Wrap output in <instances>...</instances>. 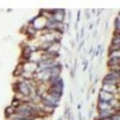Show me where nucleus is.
Returning a JSON list of instances; mask_svg holds the SVG:
<instances>
[{
  "label": "nucleus",
  "instance_id": "0eeeda50",
  "mask_svg": "<svg viewBox=\"0 0 120 120\" xmlns=\"http://www.w3.org/2000/svg\"><path fill=\"white\" fill-rule=\"evenodd\" d=\"M107 65H108V67H112V66H116V65H120V58L108 59V61H107Z\"/></svg>",
  "mask_w": 120,
  "mask_h": 120
},
{
  "label": "nucleus",
  "instance_id": "6e6552de",
  "mask_svg": "<svg viewBox=\"0 0 120 120\" xmlns=\"http://www.w3.org/2000/svg\"><path fill=\"white\" fill-rule=\"evenodd\" d=\"M112 45H116V46H120V34H114L113 35V38H112Z\"/></svg>",
  "mask_w": 120,
  "mask_h": 120
},
{
  "label": "nucleus",
  "instance_id": "f257e3e1",
  "mask_svg": "<svg viewBox=\"0 0 120 120\" xmlns=\"http://www.w3.org/2000/svg\"><path fill=\"white\" fill-rule=\"evenodd\" d=\"M19 67H21L22 72H26V73L35 75L38 71V65L35 64V63H31V61H28V60L25 63H23L22 65H19Z\"/></svg>",
  "mask_w": 120,
  "mask_h": 120
},
{
  "label": "nucleus",
  "instance_id": "9b49d317",
  "mask_svg": "<svg viewBox=\"0 0 120 120\" xmlns=\"http://www.w3.org/2000/svg\"><path fill=\"white\" fill-rule=\"evenodd\" d=\"M113 51H120V46L111 45V47H109V52H113Z\"/></svg>",
  "mask_w": 120,
  "mask_h": 120
},
{
  "label": "nucleus",
  "instance_id": "20e7f679",
  "mask_svg": "<svg viewBox=\"0 0 120 120\" xmlns=\"http://www.w3.org/2000/svg\"><path fill=\"white\" fill-rule=\"evenodd\" d=\"M102 91L108 94H118L119 93V85H111V84H103L102 85Z\"/></svg>",
  "mask_w": 120,
  "mask_h": 120
},
{
  "label": "nucleus",
  "instance_id": "ddd939ff",
  "mask_svg": "<svg viewBox=\"0 0 120 120\" xmlns=\"http://www.w3.org/2000/svg\"><path fill=\"white\" fill-rule=\"evenodd\" d=\"M101 120H111V119H109V118H107V119H101Z\"/></svg>",
  "mask_w": 120,
  "mask_h": 120
},
{
  "label": "nucleus",
  "instance_id": "9d476101",
  "mask_svg": "<svg viewBox=\"0 0 120 120\" xmlns=\"http://www.w3.org/2000/svg\"><path fill=\"white\" fill-rule=\"evenodd\" d=\"M114 29H115V33L120 34V25H119V16L115 17V21H114Z\"/></svg>",
  "mask_w": 120,
  "mask_h": 120
},
{
  "label": "nucleus",
  "instance_id": "1a4fd4ad",
  "mask_svg": "<svg viewBox=\"0 0 120 120\" xmlns=\"http://www.w3.org/2000/svg\"><path fill=\"white\" fill-rule=\"evenodd\" d=\"M114 58H120V51H113V52H109L108 59H114Z\"/></svg>",
  "mask_w": 120,
  "mask_h": 120
},
{
  "label": "nucleus",
  "instance_id": "7ed1b4c3",
  "mask_svg": "<svg viewBox=\"0 0 120 120\" xmlns=\"http://www.w3.org/2000/svg\"><path fill=\"white\" fill-rule=\"evenodd\" d=\"M105 81H112V82H115L119 84V81H120V72H113V71H109L106 76H105Z\"/></svg>",
  "mask_w": 120,
  "mask_h": 120
},
{
  "label": "nucleus",
  "instance_id": "39448f33",
  "mask_svg": "<svg viewBox=\"0 0 120 120\" xmlns=\"http://www.w3.org/2000/svg\"><path fill=\"white\" fill-rule=\"evenodd\" d=\"M113 98V95L112 94H108V93H105V91H100L98 94V101H102V102H109Z\"/></svg>",
  "mask_w": 120,
  "mask_h": 120
},
{
  "label": "nucleus",
  "instance_id": "f03ea898",
  "mask_svg": "<svg viewBox=\"0 0 120 120\" xmlns=\"http://www.w3.org/2000/svg\"><path fill=\"white\" fill-rule=\"evenodd\" d=\"M31 24L37 31H42V30H45L46 29V24H47V19L43 17V16H38V17H36L34 21L30 23Z\"/></svg>",
  "mask_w": 120,
  "mask_h": 120
},
{
  "label": "nucleus",
  "instance_id": "423d86ee",
  "mask_svg": "<svg viewBox=\"0 0 120 120\" xmlns=\"http://www.w3.org/2000/svg\"><path fill=\"white\" fill-rule=\"evenodd\" d=\"M112 109L111 105L108 102H102V101H98L97 102V112H101V111H109Z\"/></svg>",
  "mask_w": 120,
  "mask_h": 120
},
{
  "label": "nucleus",
  "instance_id": "f8f14e48",
  "mask_svg": "<svg viewBox=\"0 0 120 120\" xmlns=\"http://www.w3.org/2000/svg\"><path fill=\"white\" fill-rule=\"evenodd\" d=\"M111 120H120V112H118L116 114H114V115H112L111 118H109Z\"/></svg>",
  "mask_w": 120,
  "mask_h": 120
}]
</instances>
